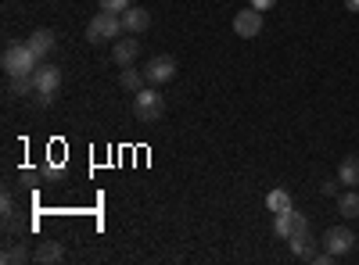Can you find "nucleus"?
I'll list each match as a JSON object with an SVG mask.
<instances>
[{"mask_svg":"<svg viewBox=\"0 0 359 265\" xmlns=\"http://www.w3.org/2000/svg\"><path fill=\"white\" fill-rule=\"evenodd\" d=\"M133 115H137V122L155 126V122L162 119V115H165V97L155 90V86H151V90L144 86V90H137V94H133Z\"/></svg>","mask_w":359,"mask_h":265,"instance_id":"obj_1","label":"nucleus"},{"mask_svg":"<svg viewBox=\"0 0 359 265\" xmlns=\"http://www.w3.org/2000/svg\"><path fill=\"white\" fill-rule=\"evenodd\" d=\"M126 29H123V15H111V11H97L86 25V40L90 43H104V40H118Z\"/></svg>","mask_w":359,"mask_h":265,"instance_id":"obj_2","label":"nucleus"},{"mask_svg":"<svg viewBox=\"0 0 359 265\" xmlns=\"http://www.w3.org/2000/svg\"><path fill=\"white\" fill-rule=\"evenodd\" d=\"M4 72L8 76H33L36 72V65H40V57L29 50V43H11L8 50H4Z\"/></svg>","mask_w":359,"mask_h":265,"instance_id":"obj_3","label":"nucleus"},{"mask_svg":"<svg viewBox=\"0 0 359 265\" xmlns=\"http://www.w3.org/2000/svg\"><path fill=\"white\" fill-rule=\"evenodd\" d=\"M323 248L331 251L334 258H341V255H348L355 248V233L348 226H331V229L323 233Z\"/></svg>","mask_w":359,"mask_h":265,"instance_id":"obj_4","label":"nucleus"},{"mask_svg":"<svg viewBox=\"0 0 359 265\" xmlns=\"http://www.w3.org/2000/svg\"><path fill=\"white\" fill-rule=\"evenodd\" d=\"M33 86H36V94L54 97V94H57V86H62V69L50 65V62H40L36 72H33Z\"/></svg>","mask_w":359,"mask_h":265,"instance_id":"obj_5","label":"nucleus"},{"mask_svg":"<svg viewBox=\"0 0 359 265\" xmlns=\"http://www.w3.org/2000/svg\"><path fill=\"white\" fill-rule=\"evenodd\" d=\"M233 33L241 40H255L262 33V11L259 8H248V11H237L233 15Z\"/></svg>","mask_w":359,"mask_h":265,"instance_id":"obj_6","label":"nucleus"},{"mask_svg":"<svg viewBox=\"0 0 359 265\" xmlns=\"http://www.w3.org/2000/svg\"><path fill=\"white\" fill-rule=\"evenodd\" d=\"M144 76H147V83L151 86H162V83H169L172 76H176V57H151V62L144 65Z\"/></svg>","mask_w":359,"mask_h":265,"instance_id":"obj_7","label":"nucleus"},{"mask_svg":"<svg viewBox=\"0 0 359 265\" xmlns=\"http://www.w3.org/2000/svg\"><path fill=\"white\" fill-rule=\"evenodd\" d=\"M309 226V219L302 215V212H294V208H284V212H277V222H273V233L280 241H287L294 229H306Z\"/></svg>","mask_w":359,"mask_h":265,"instance_id":"obj_8","label":"nucleus"},{"mask_svg":"<svg viewBox=\"0 0 359 265\" xmlns=\"http://www.w3.org/2000/svg\"><path fill=\"white\" fill-rule=\"evenodd\" d=\"M137 54H140V40L130 36V40H118V43L111 47V62H115L118 69H130V65L137 62Z\"/></svg>","mask_w":359,"mask_h":265,"instance_id":"obj_9","label":"nucleus"},{"mask_svg":"<svg viewBox=\"0 0 359 265\" xmlns=\"http://www.w3.org/2000/svg\"><path fill=\"white\" fill-rule=\"evenodd\" d=\"M25 43H29V50H33V54L40 57V62H43V57H47V54L54 50L57 36L50 33V29H36V33H29V40H25Z\"/></svg>","mask_w":359,"mask_h":265,"instance_id":"obj_10","label":"nucleus"},{"mask_svg":"<svg viewBox=\"0 0 359 265\" xmlns=\"http://www.w3.org/2000/svg\"><path fill=\"white\" fill-rule=\"evenodd\" d=\"M147 25H151V11H144V8H130V11H123V29H126L130 36H140Z\"/></svg>","mask_w":359,"mask_h":265,"instance_id":"obj_11","label":"nucleus"},{"mask_svg":"<svg viewBox=\"0 0 359 265\" xmlns=\"http://www.w3.org/2000/svg\"><path fill=\"white\" fill-rule=\"evenodd\" d=\"M287 244H291V251L298 258H313V233H309V226L306 229H294L291 237H287Z\"/></svg>","mask_w":359,"mask_h":265,"instance_id":"obj_12","label":"nucleus"},{"mask_svg":"<svg viewBox=\"0 0 359 265\" xmlns=\"http://www.w3.org/2000/svg\"><path fill=\"white\" fill-rule=\"evenodd\" d=\"M338 183H345L348 190L359 187V158H355V155H348V158L338 165Z\"/></svg>","mask_w":359,"mask_h":265,"instance_id":"obj_13","label":"nucleus"},{"mask_svg":"<svg viewBox=\"0 0 359 265\" xmlns=\"http://www.w3.org/2000/svg\"><path fill=\"white\" fill-rule=\"evenodd\" d=\"M4 94H8V97H29V94H36V86H33V76H8V86H4Z\"/></svg>","mask_w":359,"mask_h":265,"instance_id":"obj_14","label":"nucleus"},{"mask_svg":"<svg viewBox=\"0 0 359 265\" xmlns=\"http://www.w3.org/2000/svg\"><path fill=\"white\" fill-rule=\"evenodd\" d=\"M144 83H147V76H144V69H123V76H118V86L123 90H130V94H137V90H144Z\"/></svg>","mask_w":359,"mask_h":265,"instance_id":"obj_15","label":"nucleus"},{"mask_svg":"<svg viewBox=\"0 0 359 265\" xmlns=\"http://www.w3.org/2000/svg\"><path fill=\"white\" fill-rule=\"evenodd\" d=\"M266 208H269V212H284V208H291V194H287L284 187L269 190V194H266Z\"/></svg>","mask_w":359,"mask_h":265,"instance_id":"obj_16","label":"nucleus"},{"mask_svg":"<svg viewBox=\"0 0 359 265\" xmlns=\"http://www.w3.org/2000/svg\"><path fill=\"white\" fill-rule=\"evenodd\" d=\"M62 258H65V248L57 241H43L40 251H36V262H62Z\"/></svg>","mask_w":359,"mask_h":265,"instance_id":"obj_17","label":"nucleus"},{"mask_svg":"<svg viewBox=\"0 0 359 265\" xmlns=\"http://www.w3.org/2000/svg\"><path fill=\"white\" fill-rule=\"evenodd\" d=\"M338 212H341L345 219H355V215H359V194H355V190H348V194L338 197Z\"/></svg>","mask_w":359,"mask_h":265,"instance_id":"obj_18","label":"nucleus"},{"mask_svg":"<svg viewBox=\"0 0 359 265\" xmlns=\"http://www.w3.org/2000/svg\"><path fill=\"white\" fill-rule=\"evenodd\" d=\"M0 262H4V265L29 262V248H25V244H8V248H4V255H0Z\"/></svg>","mask_w":359,"mask_h":265,"instance_id":"obj_19","label":"nucleus"},{"mask_svg":"<svg viewBox=\"0 0 359 265\" xmlns=\"http://www.w3.org/2000/svg\"><path fill=\"white\" fill-rule=\"evenodd\" d=\"M133 4L130 0H101V11H111V15H123V11H130Z\"/></svg>","mask_w":359,"mask_h":265,"instance_id":"obj_20","label":"nucleus"},{"mask_svg":"<svg viewBox=\"0 0 359 265\" xmlns=\"http://www.w3.org/2000/svg\"><path fill=\"white\" fill-rule=\"evenodd\" d=\"M0 215H4V222H11L15 219V201H11V194L4 190V201H0Z\"/></svg>","mask_w":359,"mask_h":265,"instance_id":"obj_21","label":"nucleus"},{"mask_svg":"<svg viewBox=\"0 0 359 265\" xmlns=\"http://www.w3.org/2000/svg\"><path fill=\"white\" fill-rule=\"evenodd\" d=\"M248 4H252V8H259V11H269V8L277 4V0H248Z\"/></svg>","mask_w":359,"mask_h":265,"instance_id":"obj_22","label":"nucleus"},{"mask_svg":"<svg viewBox=\"0 0 359 265\" xmlns=\"http://www.w3.org/2000/svg\"><path fill=\"white\" fill-rule=\"evenodd\" d=\"M345 8L348 11H359V0H345Z\"/></svg>","mask_w":359,"mask_h":265,"instance_id":"obj_23","label":"nucleus"}]
</instances>
